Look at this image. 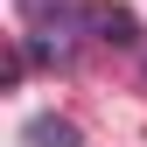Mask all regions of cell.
Here are the masks:
<instances>
[{"mask_svg":"<svg viewBox=\"0 0 147 147\" xmlns=\"http://www.w3.org/2000/svg\"><path fill=\"white\" fill-rule=\"evenodd\" d=\"M28 28H49V35H77L91 21V0H14Z\"/></svg>","mask_w":147,"mask_h":147,"instance_id":"obj_1","label":"cell"},{"mask_svg":"<svg viewBox=\"0 0 147 147\" xmlns=\"http://www.w3.org/2000/svg\"><path fill=\"white\" fill-rule=\"evenodd\" d=\"M98 42H112V49H133L140 42V21H133V7H91V21H84Z\"/></svg>","mask_w":147,"mask_h":147,"instance_id":"obj_2","label":"cell"},{"mask_svg":"<svg viewBox=\"0 0 147 147\" xmlns=\"http://www.w3.org/2000/svg\"><path fill=\"white\" fill-rule=\"evenodd\" d=\"M28 147H84V133L70 119H56V112H42V119H28V133H21Z\"/></svg>","mask_w":147,"mask_h":147,"instance_id":"obj_3","label":"cell"}]
</instances>
